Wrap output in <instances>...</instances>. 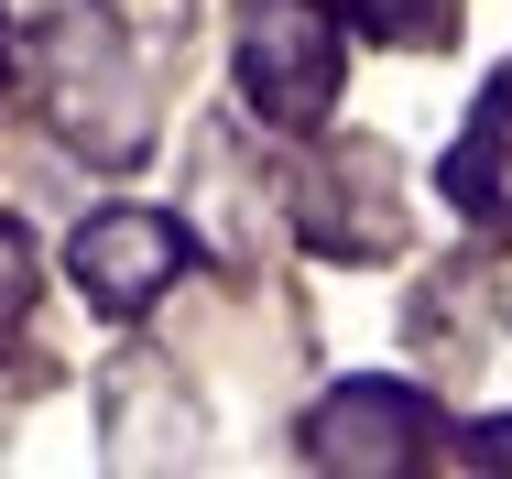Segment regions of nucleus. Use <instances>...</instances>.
<instances>
[{"label":"nucleus","instance_id":"obj_1","mask_svg":"<svg viewBox=\"0 0 512 479\" xmlns=\"http://www.w3.org/2000/svg\"><path fill=\"white\" fill-rule=\"evenodd\" d=\"M240 88L262 120H284V131H306L327 88H338V22H327V0H251L240 11Z\"/></svg>","mask_w":512,"mask_h":479},{"label":"nucleus","instance_id":"obj_2","mask_svg":"<svg viewBox=\"0 0 512 479\" xmlns=\"http://www.w3.org/2000/svg\"><path fill=\"white\" fill-rule=\"evenodd\" d=\"M77 294L99 305V316H142L153 294L186 273V229L175 218H153V207H99L88 229H77Z\"/></svg>","mask_w":512,"mask_h":479},{"label":"nucleus","instance_id":"obj_3","mask_svg":"<svg viewBox=\"0 0 512 479\" xmlns=\"http://www.w3.org/2000/svg\"><path fill=\"white\" fill-rule=\"evenodd\" d=\"M425 436H436L425 392H404V382H338L327 403H316V425H306V458H327V469H414Z\"/></svg>","mask_w":512,"mask_h":479},{"label":"nucleus","instance_id":"obj_4","mask_svg":"<svg viewBox=\"0 0 512 479\" xmlns=\"http://www.w3.org/2000/svg\"><path fill=\"white\" fill-rule=\"evenodd\" d=\"M436 186L458 196L480 229H512V77H491V98L469 109V131L447 142V175Z\"/></svg>","mask_w":512,"mask_h":479},{"label":"nucleus","instance_id":"obj_5","mask_svg":"<svg viewBox=\"0 0 512 479\" xmlns=\"http://www.w3.org/2000/svg\"><path fill=\"white\" fill-rule=\"evenodd\" d=\"M371 33H393V44H447L458 33V0H349Z\"/></svg>","mask_w":512,"mask_h":479},{"label":"nucleus","instance_id":"obj_6","mask_svg":"<svg viewBox=\"0 0 512 479\" xmlns=\"http://www.w3.org/2000/svg\"><path fill=\"white\" fill-rule=\"evenodd\" d=\"M22 305H33V262H22V240L0 229V338L22 327Z\"/></svg>","mask_w":512,"mask_h":479},{"label":"nucleus","instance_id":"obj_7","mask_svg":"<svg viewBox=\"0 0 512 479\" xmlns=\"http://www.w3.org/2000/svg\"><path fill=\"white\" fill-rule=\"evenodd\" d=\"M458 458H469V469H512V425H480V436H469Z\"/></svg>","mask_w":512,"mask_h":479}]
</instances>
